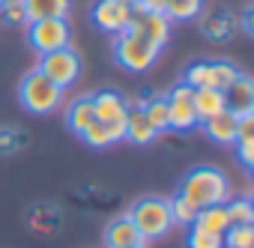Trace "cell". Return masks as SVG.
<instances>
[{"label":"cell","instance_id":"1","mask_svg":"<svg viewBox=\"0 0 254 248\" xmlns=\"http://www.w3.org/2000/svg\"><path fill=\"white\" fill-rule=\"evenodd\" d=\"M186 203H191L194 209H206L215 203H224L230 197V180L224 177L221 168L215 165H200L191 168L183 180H180V191H177Z\"/></svg>","mask_w":254,"mask_h":248},{"label":"cell","instance_id":"2","mask_svg":"<svg viewBox=\"0 0 254 248\" xmlns=\"http://www.w3.org/2000/svg\"><path fill=\"white\" fill-rule=\"evenodd\" d=\"M126 215L132 218V224H135V230L141 233L144 242L165 239V236L177 227L174 218H171L168 197H162V194H144V197H138V200L129 206V212H126Z\"/></svg>","mask_w":254,"mask_h":248},{"label":"cell","instance_id":"3","mask_svg":"<svg viewBox=\"0 0 254 248\" xmlns=\"http://www.w3.org/2000/svg\"><path fill=\"white\" fill-rule=\"evenodd\" d=\"M18 102L27 114L33 117H48L54 111L63 108L66 102V90H60L54 81H48L39 69L27 72L21 81H18Z\"/></svg>","mask_w":254,"mask_h":248},{"label":"cell","instance_id":"4","mask_svg":"<svg viewBox=\"0 0 254 248\" xmlns=\"http://www.w3.org/2000/svg\"><path fill=\"white\" fill-rule=\"evenodd\" d=\"M162 57V48L153 45L147 36H141L138 30L126 27L123 33L114 36V60L117 66H123L126 72H150L156 66V60Z\"/></svg>","mask_w":254,"mask_h":248},{"label":"cell","instance_id":"5","mask_svg":"<svg viewBox=\"0 0 254 248\" xmlns=\"http://www.w3.org/2000/svg\"><path fill=\"white\" fill-rule=\"evenodd\" d=\"M48 81H54L60 90H69L81 81V72H84V63H81V54L75 48H57L51 54H42L39 57V66H36Z\"/></svg>","mask_w":254,"mask_h":248},{"label":"cell","instance_id":"6","mask_svg":"<svg viewBox=\"0 0 254 248\" xmlns=\"http://www.w3.org/2000/svg\"><path fill=\"white\" fill-rule=\"evenodd\" d=\"M239 78V69L230 63V60H194L186 72H183V81L197 90V87H209V90H227L233 81Z\"/></svg>","mask_w":254,"mask_h":248},{"label":"cell","instance_id":"7","mask_svg":"<svg viewBox=\"0 0 254 248\" xmlns=\"http://www.w3.org/2000/svg\"><path fill=\"white\" fill-rule=\"evenodd\" d=\"M93 102V114L102 126H108V132L114 135V141L120 144L126 138V117H129V102L117 90H96L90 96Z\"/></svg>","mask_w":254,"mask_h":248},{"label":"cell","instance_id":"8","mask_svg":"<svg viewBox=\"0 0 254 248\" xmlns=\"http://www.w3.org/2000/svg\"><path fill=\"white\" fill-rule=\"evenodd\" d=\"M191 87L186 81L174 84L165 99H168V132H177V135H189L194 129H200V120L194 114V102H191Z\"/></svg>","mask_w":254,"mask_h":248},{"label":"cell","instance_id":"9","mask_svg":"<svg viewBox=\"0 0 254 248\" xmlns=\"http://www.w3.org/2000/svg\"><path fill=\"white\" fill-rule=\"evenodd\" d=\"M27 42L42 57V54L57 51V48H66L72 42V27L66 18H39V21L27 24Z\"/></svg>","mask_w":254,"mask_h":248},{"label":"cell","instance_id":"10","mask_svg":"<svg viewBox=\"0 0 254 248\" xmlns=\"http://www.w3.org/2000/svg\"><path fill=\"white\" fill-rule=\"evenodd\" d=\"M132 3H126V0H96V3L90 6V21L108 33V36H117L123 33L126 27H129L132 21Z\"/></svg>","mask_w":254,"mask_h":248},{"label":"cell","instance_id":"11","mask_svg":"<svg viewBox=\"0 0 254 248\" xmlns=\"http://www.w3.org/2000/svg\"><path fill=\"white\" fill-rule=\"evenodd\" d=\"M135 9V6H132ZM171 27H174V21H168V15L165 12H141V9H135L132 12V21H129V30H138L141 36H147L153 45H159L162 51H165V45L171 42Z\"/></svg>","mask_w":254,"mask_h":248},{"label":"cell","instance_id":"12","mask_svg":"<svg viewBox=\"0 0 254 248\" xmlns=\"http://www.w3.org/2000/svg\"><path fill=\"white\" fill-rule=\"evenodd\" d=\"M224 108L233 114V117H245V114H254V81L239 72V78L224 90Z\"/></svg>","mask_w":254,"mask_h":248},{"label":"cell","instance_id":"13","mask_svg":"<svg viewBox=\"0 0 254 248\" xmlns=\"http://www.w3.org/2000/svg\"><path fill=\"white\" fill-rule=\"evenodd\" d=\"M156 129L150 126V120L144 117L141 105L138 102H129V117H126V138L123 141H129L135 147H150L156 141Z\"/></svg>","mask_w":254,"mask_h":248},{"label":"cell","instance_id":"14","mask_svg":"<svg viewBox=\"0 0 254 248\" xmlns=\"http://www.w3.org/2000/svg\"><path fill=\"white\" fill-rule=\"evenodd\" d=\"M200 129H203V135H206L212 144H218V147H233V144H236V117H233L230 111H221V114H215L212 120H203Z\"/></svg>","mask_w":254,"mask_h":248},{"label":"cell","instance_id":"15","mask_svg":"<svg viewBox=\"0 0 254 248\" xmlns=\"http://www.w3.org/2000/svg\"><path fill=\"white\" fill-rule=\"evenodd\" d=\"M197 18H200V33L212 42H227L236 33V18L224 9H212V12L197 15Z\"/></svg>","mask_w":254,"mask_h":248},{"label":"cell","instance_id":"16","mask_svg":"<svg viewBox=\"0 0 254 248\" xmlns=\"http://www.w3.org/2000/svg\"><path fill=\"white\" fill-rule=\"evenodd\" d=\"M63 120H66V126H69V132H75L78 138L96 123V114H93V102H90V96H75L69 105H66V114H63Z\"/></svg>","mask_w":254,"mask_h":248},{"label":"cell","instance_id":"17","mask_svg":"<svg viewBox=\"0 0 254 248\" xmlns=\"http://www.w3.org/2000/svg\"><path fill=\"white\" fill-rule=\"evenodd\" d=\"M135 242H144L141 233L135 230L129 215H117L108 227H105V248H129Z\"/></svg>","mask_w":254,"mask_h":248},{"label":"cell","instance_id":"18","mask_svg":"<svg viewBox=\"0 0 254 248\" xmlns=\"http://www.w3.org/2000/svg\"><path fill=\"white\" fill-rule=\"evenodd\" d=\"M21 3L27 12V24L39 18H66L72 9V0H21Z\"/></svg>","mask_w":254,"mask_h":248},{"label":"cell","instance_id":"19","mask_svg":"<svg viewBox=\"0 0 254 248\" xmlns=\"http://www.w3.org/2000/svg\"><path fill=\"white\" fill-rule=\"evenodd\" d=\"M191 102H194V114H197L200 123H203V120H212V117L221 114V111H227V108H224V93H221V90L197 87V90L191 93Z\"/></svg>","mask_w":254,"mask_h":248},{"label":"cell","instance_id":"20","mask_svg":"<svg viewBox=\"0 0 254 248\" xmlns=\"http://www.w3.org/2000/svg\"><path fill=\"white\" fill-rule=\"evenodd\" d=\"M144 117L150 120V126L156 129V135H165L168 132V99L165 93H150L147 99H138Z\"/></svg>","mask_w":254,"mask_h":248},{"label":"cell","instance_id":"21","mask_svg":"<svg viewBox=\"0 0 254 248\" xmlns=\"http://www.w3.org/2000/svg\"><path fill=\"white\" fill-rule=\"evenodd\" d=\"M194 227H200V230H206V233H218V236H224V230L230 227V218H227L224 203H215V206L197 209V215H194Z\"/></svg>","mask_w":254,"mask_h":248},{"label":"cell","instance_id":"22","mask_svg":"<svg viewBox=\"0 0 254 248\" xmlns=\"http://www.w3.org/2000/svg\"><path fill=\"white\" fill-rule=\"evenodd\" d=\"M224 209H227L230 224H254V200H251L248 194L227 197V200H224Z\"/></svg>","mask_w":254,"mask_h":248},{"label":"cell","instance_id":"23","mask_svg":"<svg viewBox=\"0 0 254 248\" xmlns=\"http://www.w3.org/2000/svg\"><path fill=\"white\" fill-rule=\"evenodd\" d=\"M200 12L203 6L194 3V0H168V6H165L168 21H194Z\"/></svg>","mask_w":254,"mask_h":248},{"label":"cell","instance_id":"24","mask_svg":"<svg viewBox=\"0 0 254 248\" xmlns=\"http://www.w3.org/2000/svg\"><path fill=\"white\" fill-rule=\"evenodd\" d=\"M221 239L224 248H254V224H230Z\"/></svg>","mask_w":254,"mask_h":248},{"label":"cell","instance_id":"25","mask_svg":"<svg viewBox=\"0 0 254 248\" xmlns=\"http://www.w3.org/2000/svg\"><path fill=\"white\" fill-rule=\"evenodd\" d=\"M27 147V135L21 129H0V156H12Z\"/></svg>","mask_w":254,"mask_h":248},{"label":"cell","instance_id":"26","mask_svg":"<svg viewBox=\"0 0 254 248\" xmlns=\"http://www.w3.org/2000/svg\"><path fill=\"white\" fill-rule=\"evenodd\" d=\"M168 206H171V218H174V224H183V227H191V224H194L197 209H194L191 203H186L180 194L168 197Z\"/></svg>","mask_w":254,"mask_h":248},{"label":"cell","instance_id":"27","mask_svg":"<svg viewBox=\"0 0 254 248\" xmlns=\"http://www.w3.org/2000/svg\"><path fill=\"white\" fill-rule=\"evenodd\" d=\"M81 141H84L87 147H93V150H105V147H111V144H117V141H114V135L108 132V126H102V123H99V120H96V123H93V126H90V129H87V132L81 135Z\"/></svg>","mask_w":254,"mask_h":248},{"label":"cell","instance_id":"28","mask_svg":"<svg viewBox=\"0 0 254 248\" xmlns=\"http://www.w3.org/2000/svg\"><path fill=\"white\" fill-rule=\"evenodd\" d=\"M186 245L189 248H224V239L218 233H206L200 227H189V236H186Z\"/></svg>","mask_w":254,"mask_h":248},{"label":"cell","instance_id":"29","mask_svg":"<svg viewBox=\"0 0 254 248\" xmlns=\"http://www.w3.org/2000/svg\"><path fill=\"white\" fill-rule=\"evenodd\" d=\"M0 18H3V24H12V27H27V12L21 0H9V3L0 6Z\"/></svg>","mask_w":254,"mask_h":248},{"label":"cell","instance_id":"30","mask_svg":"<svg viewBox=\"0 0 254 248\" xmlns=\"http://www.w3.org/2000/svg\"><path fill=\"white\" fill-rule=\"evenodd\" d=\"M236 147V159L242 162V168L251 174L254 171V141H239V144H233Z\"/></svg>","mask_w":254,"mask_h":248},{"label":"cell","instance_id":"31","mask_svg":"<svg viewBox=\"0 0 254 248\" xmlns=\"http://www.w3.org/2000/svg\"><path fill=\"white\" fill-rule=\"evenodd\" d=\"M242 30H245V36H254V24H251V6L245 9V15H242Z\"/></svg>","mask_w":254,"mask_h":248},{"label":"cell","instance_id":"32","mask_svg":"<svg viewBox=\"0 0 254 248\" xmlns=\"http://www.w3.org/2000/svg\"><path fill=\"white\" fill-rule=\"evenodd\" d=\"M129 248H150V242H135V245H129Z\"/></svg>","mask_w":254,"mask_h":248},{"label":"cell","instance_id":"33","mask_svg":"<svg viewBox=\"0 0 254 248\" xmlns=\"http://www.w3.org/2000/svg\"><path fill=\"white\" fill-rule=\"evenodd\" d=\"M3 3H9V0H0V6H3Z\"/></svg>","mask_w":254,"mask_h":248},{"label":"cell","instance_id":"34","mask_svg":"<svg viewBox=\"0 0 254 248\" xmlns=\"http://www.w3.org/2000/svg\"><path fill=\"white\" fill-rule=\"evenodd\" d=\"M194 3H200V6H203V0H194Z\"/></svg>","mask_w":254,"mask_h":248},{"label":"cell","instance_id":"35","mask_svg":"<svg viewBox=\"0 0 254 248\" xmlns=\"http://www.w3.org/2000/svg\"><path fill=\"white\" fill-rule=\"evenodd\" d=\"M126 3H135V0H126Z\"/></svg>","mask_w":254,"mask_h":248}]
</instances>
